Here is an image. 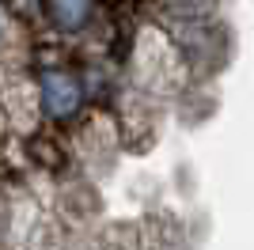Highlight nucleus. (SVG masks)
Returning a JSON list of instances; mask_svg holds the SVG:
<instances>
[{
  "instance_id": "1",
  "label": "nucleus",
  "mask_w": 254,
  "mask_h": 250,
  "mask_svg": "<svg viewBox=\"0 0 254 250\" xmlns=\"http://www.w3.org/2000/svg\"><path fill=\"white\" fill-rule=\"evenodd\" d=\"M38 91H42V110L50 118H68L80 106V83L68 72H42Z\"/></svg>"
},
{
  "instance_id": "2",
  "label": "nucleus",
  "mask_w": 254,
  "mask_h": 250,
  "mask_svg": "<svg viewBox=\"0 0 254 250\" xmlns=\"http://www.w3.org/2000/svg\"><path fill=\"white\" fill-rule=\"evenodd\" d=\"M46 11H50V19L57 31H84L87 23H91V11L95 4L91 0H46Z\"/></svg>"
},
{
  "instance_id": "3",
  "label": "nucleus",
  "mask_w": 254,
  "mask_h": 250,
  "mask_svg": "<svg viewBox=\"0 0 254 250\" xmlns=\"http://www.w3.org/2000/svg\"><path fill=\"white\" fill-rule=\"evenodd\" d=\"M0 38H4V27H0Z\"/></svg>"
}]
</instances>
